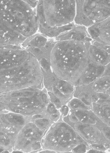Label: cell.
Returning <instances> with one entry per match:
<instances>
[{"label": "cell", "mask_w": 110, "mask_h": 153, "mask_svg": "<svg viewBox=\"0 0 110 153\" xmlns=\"http://www.w3.org/2000/svg\"><path fill=\"white\" fill-rule=\"evenodd\" d=\"M26 124L21 115L0 112V148L7 150L13 147L18 133Z\"/></svg>", "instance_id": "ba28073f"}, {"label": "cell", "mask_w": 110, "mask_h": 153, "mask_svg": "<svg viewBox=\"0 0 110 153\" xmlns=\"http://www.w3.org/2000/svg\"><path fill=\"white\" fill-rule=\"evenodd\" d=\"M92 110L99 120L110 127V103L98 104L92 103Z\"/></svg>", "instance_id": "2e32d148"}, {"label": "cell", "mask_w": 110, "mask_h": 153, "mask_svg": "<svg viewBox=\"0 0 110 153\" xmlns=\"http://www.w3.org/2000/svg\"><path fill=\"white\" fill-rule=\"evenodd\" d=\"M59 112V110H58L56 108L55 105L53 103L50 102L47 105V107H46L45 111V115H46V117L48 118V117L50 115L56 114V113H58Z\"/></svg>", "instance_id": "4316f807"}, {"label": "cell", "mask_w": 110, "mask_h": 153, "mask_svg": "<svg viewBox=\"0 0 110 153\" xmlns=\"http://www.w3.org/2000/svg\"><path fill=\"white\" fill-rule=\"evenodd\" d=\"M12 153H23L21 152H18V151H13V152Z\"/></svg>", "instance_id": "74e56055"}, {"label": "cell", "mask_w": 110, "mask_h": 153, "mask_svg": "<svg viewBox=\"0 0 110 153\" xmlns=\"http://www.w3.org/2000/svg\"><path fill=\"white\" fill-rule=\"evenodd\" d=\"M104 71V66L96 64L90 61L88 68L79 80L77 86L91 84L96 79L102 76Z\"/></svg>", "instance_id": "5bb4252c"}, {"label": "cell", "mask_w": 110, "mask_h": 153, "mask_svg": "<svg viewBox=\"0 0 110 153\" xmlns=\"http://www.w3.org/2000/svg\"><path fill=\"white\" fill-rule=\"evenodd\" d=\"M3 151H4V150H3L2 149H1V148H0V152H2Z\"/></svg>", "instance_id": "ab89813d"}, {"label": "cell", "mask_w": 110, "mask_h": 153, "mask_svg": "<svg viewBox=\"0 0 110 153\" xmlns=\"http://www.w3.org/2000/svg\"><path fill=\"white\" fill-rule=\"evenodd\" d=\"M91 43L74 40L56 42L50 55L53 73L59 79L77 86L90 63L88 47Z\"/></svg>", "instance_id": "3957f363"}, {"label": "cell", "mask_w": 110, "mask_h": 153, "mask_svg": "<svg viewBox=\"0 0 110 153\" xmlns=\"http://www.w3.org/2000/svg\"><path fill=\"white\" fill-rule=\"evenodd\" d=\"M98 44L103 49H104L110 55V45H103L99 42H98Z\"/></svg>", "instance_id": "836d02e7"}, {"label": "cell", "mask_w": 110, "mask_h": 153, "mask_svg": "<svg viewBox=\"0 0 110 153\" xmlns=\"http://www.w3.org/2000/svg\"><path fill=\"white\" fill-rule=\"evenodd\" d=\"M90 61L94 63L105 66L110 62V55L103 49L97 41L93 40L88 47Z\"/></svg>", "instance_id": "4fadbf2b"}, {"label": "cell", "mask_w": 110, "mask_h": 153, "mask_svg": "<svg viewBox=\"0 0 110 153\" xmlns=\"http://www.w3.org/2000/svg\"><path fill=\"white\" fill-rule=\"evenodd\" d=\"M39 62L41 69L44 72L50 73V72H52L51 68V64L47 59L45 57H43L40 59Z\"/></svg>", "instance_id": "484cf974"}, {"label": "cell", "mask_w": 110, "mask_h": 153, "mask_svg": "<svg viewBox=\"0 0 110 153\" xmlns=\"http://www.w3.org/2000/svg\"><path fill=\"white\" fill-rule=\"evenodd\" d=\"M52 153H73L72 152H53Z\"/></svg>", "instance_id": "f35d334b"}, {"label": "cell", "mask_w": 110, "mask_h": 153, "mask_svg": "<svg viewBox=\"0 0 110 153\" xmlns=\"http://www.w3.org/2000/svg\"><path fill=\"white\" fill-rule=\"evenodd\" d=\"M86 153H107L104 151H97V150H94V149H89L87 151Z\"/></svg>", "instance_id": "e575fe53"}, {"label": "cell", "mask_w": 110, "mask_h": 153, "mask_svg": "<svg viewBox=\"0 0 110 153\" xmlns=\"http://www.w3.org/2000/svg\"><path fill=\"white\" fill-rule=\"evenodd\" d=\"M43 71L34 55L18 46H0V93L43 89Z\"/></svg>", "instance_id": "6da1fadb"}, {"label": "cell", "mask_w": 110, "mask_h": 153, "mask_svg": "<svg viewBox=\"0 0 110 153\" xmlns=\"http://www.w3.org/2000/svg\"><path fill=\"white\" fill-rule=\"evenodd\" d=\"M87 30L93 40L110 45V16L102 22L87 28Z\"/></svg>", "instance_id": "8fae6325"}, {"label": "cell", "mask_w": 110, "mask_h": 153, "mask_svg": "<svg viewBox=\"0 0 110 153\" xmlns=\"http://www.w3.org/2000/svg\"><path fill=\"white\" fill-rule=\"evenodd\" d=\"M107 94H109V95L110 96V87L108 89V91H107L106 93Z\"/></svg>", "instance_id": "d590c367"}, {"label": "cell", "mask_w": 110, "mask_h": 153, "mask_svg": "<svg viewBox=\"0 0 110 153\" xmlns=\"http://www.w3.org/2000/svg\"><path fill=\"white\" fill-rule=\"evenodd\" d=\"M76 116L78 122L88 125H98L100 120L97 117L92 110L76 109L70 110Z\"/></svg>", "instance_id": "9a60e30c"}, {"label": "cell", "mask_w": 110, "mask_h": 153, "mask_svg": "<svg viewBox=\"0 0 110 153\" xmlns=\"http://www.w3.org/2000/svg\"><path fill=\"white\" fill-rule=\"evenodd\" d=\"M88 146L87 144H80L75 147L71 152L73 153H86L88 150Z\"/></svg>", "instance_id": "f1b7e54d"}, {"label": "cell", "mask_w": 110, "mask_h": 153, "mask_svg": "<svg viewBox=\"0 0 110 153\" xmlns=\"http://www.w3.org/2000/svg\"><path fill=\"white\" fill-rule=\"evenodd\" d=\"M22 1L35 9L38 0H22Z\"/></svg>", "instance_id": "1f68e13d"}, {"label": "cell", "mask_w": 110, "mask_h": 153, "mask_svg": "<svg viewBox=\"0 0 110 153\" xmlns=\"http://www.w3.org/2000/svg\"><path fill=\"white\" fill-rule=\"evenodd\" d=\"M57 89L64 95L73 96L75 86L67 81L58 79L55 85Z\"/></svg>", "instance_id": "ffe728a7"}, {"label": "cell", "mask_w": 110, "mask_h": 153, "mask_svg": "<svg viewBox=\"0 0 110 153\" xmlns=\"http://www.w3.org/2000/svg\"><path fill=\"white\" fill-rule=\"evenodd\" d=\"M56 41L62 40H74L82 42H92L87 28L83 25H76L74 28L65 33L61 34L54 38Z\"/></svg>", "instance_id": "7c38bea8"}, {"label": "cell", "mask_w": 110, "mask_h": 153, "mask_svg": "<svg viewBox=\"0 0 110 153\" xmlns=\"http://www.w3.org/2000/svg\"><path fill=\"white\" fill-rule=\"evenodd\" d=\"M44 132L34 122L26 123L17 135L13 147L14 151L27 153L40 150L42 147Z\"/></svg>", "instance_id": "9c48e42d"}, {"label": "cell", "mask_w": 110, "mask_h": 153, "mask_svg": "<svg viewBox=\"0 0 110 153\" xmlns=\"http://www.w3.org/2000/svg\"><path fill=\"white\" fill-rule=\"evenodd\" d=\"M99 127L104 137L110 143V127L106 126L102 122L99 125Z\"/></svg>", "instance_id": "83f0119b"}, {"label": "cell", "mask_w": 110, "mask_h": 153, "mask_svg": "<svg viewBox=\"0 0 110 153\" xmlns=\"http://www.w3.org/2000/svg\"><path fill=\"white\" fill-rule=\"evenodd\" d=\"M33 37L27 44L28 46L41 48L46 46L48 42L47 37L41 34H35Z\"/></svg>", "instance_id": "44dd1931"}, {"label": "cell", "mask_w": 110, "mask_h": 153, "mask_svg": "<svg viewBox=\"0 0 110 153\" xmlns=\"http://www.w3.org/2000/svg\"><path fill=\"white\" fill-rule=\"evenodd\" d=\"M93 92L90 85L76 86L73 97L78 98L87 106L92 108V95Z\"/></svg>", "instance_id": "ac0fdd59"}, {"label": "cell", "mask_w": 110, "mask_h": 153, "mask_svg": "<svg viewBox=\"0 0 110 153\" xmlns=\"http://www.w3.org/2000/svg\"><path fill=\"white\" fill-rule=\"evenodd\" d=\"M76 25L75 22H73L70 24L62 27H49L47 28H43L39 27L38 31L41 34L47 37L55 38L61 34L70 30Z\"/></svg>", "instance_id": "e0dca14e"}, {"label": "cell", "mask_w": 110, "mask_h": 153, "mask_svg": "<svg viewBox=\"0 0 110 153\" xmlns=\"http://www.w3.org/2000/svg\"><path fill=\"white\" fill-rule=\"evenodd\" d=\"M92 103L106 104L110 103V96L106 93L93 92L92 95Z\"/></svg>", "instance_id": "7402d4cb"}, {"label": "cell", "mask_w": 110, "mask_h": 153, "mask_svg": "<svg viewBox=\"0 0 110 153\" xmlns=\"http://www.w3.org/2000/svg\"><path fill=\"white\" fill-rule=\"evenodd\" d=\"M82 143L88 144L69 124L57 121L50 126L44 136L42 147L46 151L69 152Z\"/></svg>", "instance_id": "5b68a950"}, {"label": "cell", "mask_w": 110, "mask_h": 153, "mask_svg": "<svg viewBox=\"0 0 110 153\" xmlns=\"http://www.w3.org/2000/svg\"><path fill=\"white\" fill-rule=\"evenodd\" d=\"M39 153H47V152H43Z\"/></svg>", "instance_id": "60d3db41"}, {"label": "cell", "mask_w": 110, "mask_h": 153, "mask_svg": "<svg viewBox=\"0 0 110 153\" xmlns=\"http://www.w3.org/2000/svg\"><path fill=\"white\" fill-rule=\"evenodd\" d=\"M87 144L110 143L104 137L98 125L84 124L78 122L70 124Z\"/></svg>", "instance_id": "30bf717a"}, {"label": "cell", "mask_w": 110, "mask_h": 153, "mask_svg": "<svg viewBox=\"0 0 110 153\" xmlns=\"http://www.w3.org/2000/svg\"><path fill=\"white\" fill-rule=\"evenodd\" d=\"M35 10L22 0H0V46H18L38 31Z\"/></svg>", "instance_id": "7a4b0ae2"}, {"label": "cell", "mask_w": 110, "mask_h": 153, "mask_svg": "<svg viewBox=\"0 0 110 153\" xmlns=\"http://www.w3.org/2000/svg\"><path fill=\"white\" fill-rule=\"evenodd\" d=\"M50 102L47 91L42 89H21L0 95V112H10L24 117H33L45 112Z\"/></svg>", "instance_id": "277c9868"}, {"label": "cell", "mask_w": 110, "mask_h": 153, "mask_svg": "<svg viewBox=\"0 0 110 153\" xmlns=\"http://www.w3.org/2000/svg\"><path fill=\"white\" fill-rule=\"evenodd\" d=\"M103 76H110V62L104 66V71L102 75Z\"/></svg>", "instance_id": "d6a6232c"}, {"label": "cell", "mask_w": 110, "mask_h": 153, "mask_svg": "<svg viewBox=\"0 0 110 153\" xmlns=\"http://www.w3.org/2000/svg\"><path fill=\"white\" fill-rule=\"evenodd\" d=\"M70 110H75L76 109H84L92 110V108L87 106L81 100L76 97H72L67 103Z\"/></svg>", "instance_id": "603a6c76"}, {"label": "cell", "mask_w": 110, "mask_h": 153, "mask_svg": "<svg viewBox=\"0 0 110 153\" xmlns=\"http://www.w3.org/2000/svg\"><path fill=\"white\" fill-rule=\"evenodd\" d=\"M61 116H62L63 117H65L68 115L70 111V109L69 108L67 104L62 105L61 108L59 110Z\"/></svg>", "instance_id": "4dcf8cb0"}, {"label": "cell", "mask_w": 110, "mask_h": 153, "mask_svg": "<svg viewBox=\"0 0 110 153\" xmlns=\"http://www.w3.org/2000/svg\"><path fill=\"white\" fill-rule=\"evenodd\" d=\"M47 93L50 99V101L53 103L58 110H59L62 106V103L60 99L54 95L51 91H47Z\"/></svg>", "instance_id": "d4e9b609"}, {"label": "cell", "mask_w": 110, "mask_h": 153, "mask_svg": "<svg viewBox=\"0 0 110 153\" xmlns=\"http://www.w3.org/2000/svg\"><path fill=\"white\" fill-rule=\"evenodd\" d=\"M43 6L48 28L62 27L75 22L76 0H43Z\"/></svg>", "instance_id": "52a82bcc"}, {"label": "cell", "mask_w": 110, "mask_h": 153, "mask_svg": "<svg viewBox=\"0 0 110 153\" xmlns=\"http://www.w3.org/2000/svg\"><path fill=\"white\" fill-rule=\"evenodd\" d=\"M90 85L91 89L94 92L106 93L110 87V76H100Z\"/></svg>", "instance_id": "d6986e66"}, {"label": "cell", "mask_w": 110, "mask_h": 153, "mask_svg": "<svg viewBox=\"0 0 110 153\" xmlns=\"http://www.w3.org/2000/svg\"><path fill=\"white\" fill-rule=\"evenodd\" d=\"M90 148H91V149H94V150L104 151V152H106L107 149L105 145L102 143H98L90 145Z\"/></svg>", "instance_id": "f546056e"}, {"label": "cell", "mask_w": 110, "mask_h": 153, "mask_svg": "<svg viewBox=\"0 0 110 153\" xmlns=\"http://www.w3.org/2000/svg\"><path fill=\"white\" fill-rule=\"evenodd\" d=\"M51 121L48 118L43 117L36 119L34 120V123L38 128L44 131L45 129H46L49 126Z\"/></svg>", "instance_id": "cb8c5ba5"}, {"label": "cell", "mask_w": 110, "mask_h": 153, "mask_svg": "<svg viewBox=\"0 0 110 153\" xmlns=\"http://www.w3.org/2000/svg\"><path fill=\"white\" fill-rule=\"evenodd\" d=\"M0 153H10L8 151H6V150H4L2 152H1Z\"/></svg>", "instance_id": "8d00e7d4"}, {"label": "cell", "mask_w": 110, "mask_h": 153, "mask_svg": "<svg viewBox=\"0 0 110 153\" xmlns=\"http://www.w3.org/2000/svg\"><path fill=\"white\" fill-rule=\"evenodd\" d=\"M109 148H110V143H109Z\"/></svg>", "instance_id": "b9f144b4"}, {"label": "cell", "mask_w": 110, "mask_h": 153, "mask_svg": "<svg viewBox=\"0 0 110 153\" xmlns=\"http://www.w3.org/2000/svg\"><path fill=\"white\" fill-rule=\"evenodd\" d=\"M75 22L88 28L110 16V0H76Z\"/></svg>", "instance_id": "8992f818"}]
</instances>
